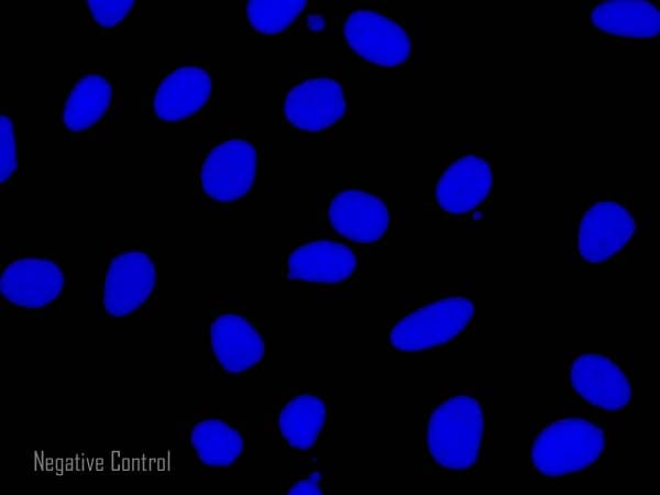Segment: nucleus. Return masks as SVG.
I'll return each mask as SVG.
<instances>
[{
    "mask_svg": "<svg viewBox=\"0 0 660 495\" xmlns=\"http://www.w3.org/2000/svg\"><path fill=\"white\" fill-rule=\"evenodd\" d=\"M492 146L463 142L428 185L426 205L447 226L481 229L488 226L493 190Z\"/></svg>",
    "mask_w": 660,
    "mask_h": 495,
    "instance_id": "1",
    "label": "nucleus"
},
{
    "mask_svg": "<svg viewBox=\"0 0 660 495\" xmlns=\"http://www.w3.org/2000/svg\"><path fill=\"white\" fill-rule=\"evenodd\" d=\"M647 224L631 194H584L566 215L565 248L582 262H606L640 241Z\"/></svg>",
    "mask_w": 660,
    "mask_h": 495,
    "instance_id": "2",
    "label": "nucleus"
},
{
    "mask_svg": "<svg viewBox=\"0 0 660 495\" xmlns=\"http://www.w3.org/2000/svg\"><path fill=\"white\" fill-rule=\"evenodd\" d=\"M328 16L340 45L361 62L382 68H403L417 62V28L382 7L343 3Z\"/></svg>",
    "mask_w": 660,
    "mask_h": 495,
    "instance_id": "3",
    "label": "nucleus"
},
{
    "mask_svg": "<svg viewBox=\"0 0 660 495\" xmlns=\"http://www.w3.org/2000/svg\"><path fill=\"white\" fill-rule=\"evenodd\" d=\"M53 135L62 141L102 140L123 110L120 70H78L53 92Z\"/></svg>",
    "mask_w": 660,
    "mask_h": 495,
    "instance_id": "4",
    "label": "nucleus"
},
{
    "mask_svg": "<svg viewBox=\"0 0 660 495\" xmlns=\"http://www.w3.org/2000/svg\"><path fill=\"white\" fill-rule=\"evenodd\" d=\"M258 144L241 132L195 144L194 194L199 207L224 210L241 205L257 185Z\"/></svg>",
    "mask_w": 660,
    "mask_h": 495,
    "instance_id": "5",
    "label": "nucleus"
},
{
    "mask_svg": "<svg viewBox=\"0 0 660 495\" xmlns=\"http://www.w3.org/2000/svg\"><path fill=\"white\" fill-rule=\"evenodd\" d=\"M69 267L53 248H19L1 256L0 299L6 312H47L66 296Z\"/></svg>",
    "mask_w": 660,
    "mask_h": 495,
    "instance_id": "6",
    "label": "nucleus"
},
{
    "mask_svg": "<svg viewBox=\"0 0 660 495\" xmlns=\"http://www.w3.org/2000/svg\"><path fill=\"white\" fill-rule=\"evenodd\" d=\"M213 88L210 58L201 53L177 56L141 91L140 114L148 123L198 122L208 116Z\"/></svg>",
    "mask_w": 660,
    "mask_h": 495,
    "instance_id": "7",
    "label": "nucleus"
},
{
    "mask_svg": "<svg viewBox=\"0 0 660 495\" xmlns=\"http://www.w3.org/2000/svg\"><path fill=\"white\" fill-rule=\"evenodd\" d=\"M157 294V253L145 246L107 250L103 276L96 289V305L108 319L152 312Z\"/></svg>",
    "mask_w": 660,
    "mask_h": 495,
    "instance_id": "8",
    "label": "nucleus"
},
{
    "mask_svg": "<svg viewBox=\"0 0 660 495\" xmlns=\"http://www.w3.org/2000/svg\"><path fill=\"white\" fill-rule=\"evenodd\" d=\"M349 107V84L339 73L302 72L285 80L283 123L294 134L326 132L346 116Z\"/></svg>",
    "mask_w": 660,
    "mask_h": 495,
    "instance_id": "9",
    "label": "nucleus"
},
{
    "mask_svg": "<svg viewBox=\"0 0 660 495\" xmlns=\"http://www.w3.org/2000/svg\"><path fill=\"white\" fill-rule=\"evenodd\" d=\"M484 432L483 408L470 394L442 399L431 411L426 427V450L444 470H464L479 455Z\"/></svg>",
    "mask_w": 660,
    "mask_h": 495,
    "instance_id": "10",
    "label": "nucleus"
},
{
    "mask_svg": "<svg viewBox=\"0 0 660 495\" xmlns=\"http://www.w3.org/2000/svg\"><path fill=\"white\" fill-rule=\"evenodd\" d=\"M333 405L322 388H289L271 406L264 418L267 437L287 455L302 458L329 433Z\"/></svg>",
    "mask_w": 660,
    "mask_h": 495,
    "instance_id": "11",
    "label": "nucleus"
},
{
    "mask_svg": "<svg viewBox=\"0 0 660 495\" xmlns=\"http://www.w3.org/2000/svg\"><path fill=\"white\" fill-rule=\"evenodd\" d=\"M206 336L217 369L240 376L255 367L265 354V339L256 318L238 300L213 301Z\"/></svg>",
    "mask_w": 660,
    "mask_h": 495,
    "instance_id": "12",
    "label": "nucleus"
},
{
    "mask_svg": "<svg viewBox=\"0 0 660 495\" xmlns=\"http://www.w3.org/2000/svg\"><path fill=\"white\" fill-rule=\"evenodd\" d=\"M474 312L471 298L444 296L398 319L388 332V343L402 352H420L441 346L469 326Z\"/></svg>",
    "mask_w": 660,
    "mask_h": 495,
    "instance_id": "13",
    "label": "nucleus"
},
{
    "mask_svg": "<svg viewBox=\"0 0 660 495\" xmlns=\"http://www.w3.org/2000/svg\"><path fill=\"white\" fill-rule=\"evenodd\" d=\"M659 3L588 1L582 8L586 33L610 37L620 50L648 53L659 47Z\"/></svg>",
    "mask_w": 660,
    "mask_h": 495,
    "instance_id": "14",
    "label": "nucleus"
},
{
    "mask_svg": "<svg viewBox=\"0 0 660 495\" xmlns=\"http://www.w3.org/2000/svg\"><path fill=\"white\" fill-rule=\"evenodd\" d=\"M601 428L583 419H561L547 426L535 439L531 461L548 476H560L594 463L605 448Z\"/></svg>",
    "mask_w": 660,
    "mask_h": 495,
    "instance_id": "15",
    "label": "nucleus"
},
{
    "mask_svg": "<svg viewBox=\"0 0 660 495\" xmlns=\"http://www.w3.org/2000/svg\"><path fill=\"white\" fill-rule=\"evenodd\" d=\"M177 440L193 462L208 470H232L245 449V428L218 407L199 409L177 430Z\"/></svg>",
    "mask_w": 660,
    "mask_h": 495,
    "instance_id": "16",
    "label": "nucleus"
},
{
    "mask_svg": "<svg viewBox=\"0 0 660 495\" xmlns=\"http://www.w3.org/2000/svg\"><path fill=\"white\" fill-rule=\"evenodd\" d=\"M361 265L356 251L330 238L305 240L283 255L285 278L318 286H336L351 279Z\"/></svg>",
    "mask_w": 660,
    "mask_h": 495,
    "instance_id": "17",
    "label": "nucleus"
},
{
    "mask_svg": "<svg viewBox=\"0 0 660 495\" xmlns=\"http://www.w3.org/2000/svg\"><path fill=\"white\" fill-rule=\"evenodd\" d=\"M333 232L361 244L378 241L391 226V213L375 194L359 186H342L330 193L322 208Z\"/></svg>",
    "mask_w": 660,
    "mask_h": 495,
    "instance_id": "18",
    "label": "nucleus"
},
{
    "mask_svg": "<svg viewBox=\"0 0 660 495\" xmlns=\"http://www.w3.org/2000/svg\"><path fill=\"white\" fill-rule=\"evenodd\" d=\"M570 380L581 397L602 409L620 410L630 402V385L625 373L605 355L575 356L570 364Z\"/></svg>",
    "mask_w": 660,
    "mask_h": 495,
    "instance_id": "19",
    "label": "nucleus"
},
{
    "mask_svg": "<svg viewBox=\"0 0 660 495\" xmlns=\"http://www.w3.org/2000/svg\"><path fill=\"white\" fill-rule=\"evenodd\" d=\"M307 1H249L246 20L253 32L278 34L300 19L308 8Z\"/></svg>",
    "mask_w": 660,
    "mask_h": 495,
    "instance_id": "20",
    "label": "nucleus"
},
{
    "mask_svg": "<svg viewBox=\"0 0 660 495\" xmlns=\"http://www.w3.org/2000/svg\"><path fill=\"white\" fill-rule=\"evenodd\" d=\"M134 0H85L78 1V13L85 18L92 33L110 35L118 33L128 18L138 11Z\"/></svg>",
    "mask_w": 660,
    "mask_h": 495,
    "instance_id": "21",
    "label": "nucleus"
},
{
    "mask_svg": "<svg viewBox=\"0 0 660 495\" xmlns=\"http://www.w3.org/2000/svg\"><path fill=\"white\" fill-rule=\"evenodd\" d=\"M16 109L2 106L0 111V182L1 193L10 194L16 189Z\"/></svg>",
    "mask_w": 660,
    "mask_h": 495,
    "instance_id": "22",
    "label": "nucleus"
},
{
    "mask_svg": "<svg viewBox=\"0 0 660 495\" xmlns=\"http://www.w3.org/2000/svg\"><path fill=\"white\" fill-rule=\"evenodd\" d=\"M330 485L329 474L322 465L308 466L299 474L292 475L283 485L287 494H323Z\"/></svg>",
    "mask_w": 660,
    "mask_h": 495,
    "instance_id": "23",
    "label": "nucleus"
},
{
    "mask_svg": "<svg viewBox=\"0 0 660 495\" xmlns=\"http://www.w3.org/2000/svg\"><path fill=\"white\" fill-rule=\"evenodd\" d=\"M328 26L329 16L326 10L307 8L302 13V28L306 32L318 33L326 30Z\"/></svg>",
    "mask_w": 660,
    "mask_h": 495,
    "instance_id": "24",
    "label": "nucleus"
}]
</instances>
